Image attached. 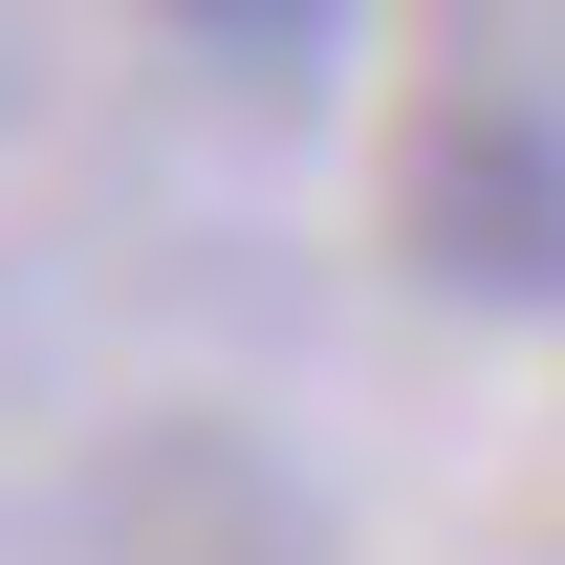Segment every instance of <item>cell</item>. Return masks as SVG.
I'll return each mask as SVG.
<instances>
[{"label":"cell","mask_w":565,"mask_h":565,"mask_svg":"<svg viewBox=\"0 0 565 565\" xmlns=\"http://www.w3.org/2000/svg\"><path fill=\"white\" fill-rule=\"evenodd\" d=\"M392 239H414V282H457L500 327H565V109L544 87H435L414 152H392Z\"/></svg>","instance_id":"6da1fadb"},{"label":"cell","mask_w":565,"mask_h":565,"mask_svg":"<svg viewBox=\"0 0 565 565\" xmlns=\"http://www.w3.org/2000/svg\"><path fill=\"white\" fill-rule=\"evenodd\" d=\"M152 22H174L196 66H262V87H305V66H327V44L370 22V0H152Z\"/></svg>","instance_id":"7a4b0ae2"}]
</instances>
